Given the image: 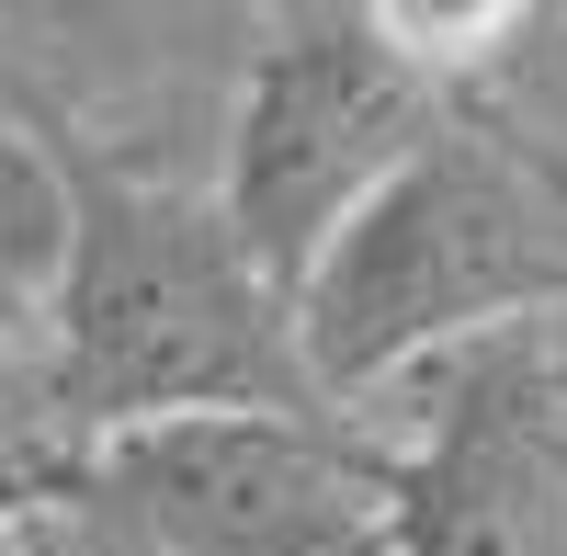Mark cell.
Returning a JSON list of instances; mask_svg holds the SVG:
<instances>
[{
  "label": "cell",
  "instance_id": "obj_4",
  "mask_svg": "<svg viewBox=\"0 0 567 556\" xmlns=\"http://www.w3.org/2000/svg\"><path fill=\"white\" fill-rule=\"evenodd\" d=\"M80 488L159 556H398L386 432L363 421H148L91 443Z\"/></svg>",
  "mask_w": 567,
  "mask_h": 556
},
{
  "label": "cell",
  "instance_id": "obj_9",
  "mask_svg": "<svg viewBox=\"0 0 567 556\" xmlns=\"http://www.w3.org/2000/svg\"><path fill=\"white\" fill-rule=\"evenodd\" d=\"M0 556H159V545H136L114 512H103V500H58V512H34L23 534H0Z\"/></svg>",
  "mask_w": 567,
  "mask_h": 556
},
{
  "label": "cell",
  "instance_id": "obj_5",
  "mask_svg": "<svg viewBox=\"0 0 567 556\" xmlns=\"http://www.w3.org/2000/svg\"><path fill=\"white\" fill-rule=\"evenodd\" d=\"M398 556H567V352L534 330L420 363V432L386 443Z\"/></svg>",
  "mask_w": 567,
  "mask_h": 556
},
{
  "label": "cell",
  "instance_id": "obj_6",
  "mask_svg": "<svg viewBox=\"0 0 567 556\" xmlns=\"http://www.w3.org/2000/svg\"><path fill=\"white\" fill-rule=\"evenodd\" d=\"M58 272H69V194L45 171V148L0 114V398H45Z\"/></svg>",
  "mask_w": 567,
  "mask_h": 556
},
{
  "label": "cell",
  "instance_id": "obj_8",
  "mask_svg": "<svg viewBox=\"0 0 567 556\" xmlns=\"http://www.w3.org/2000/svg\"><path fill=\"white\" fill-rule=\"evenodd\" d=\"M91 454L45 421V398H0V534H23L34 512H58V500H80Z\"/></svg>",
  "mask_w": 567,
  "mask_h": 556
},
{
  "label": "cell",
  "instance_id": "obj_2",
  "mask_svg": "<svg viewBox=\"0 0 567 556\" xmlns=\"http://www.w3.org/2000/svg\"><path fill=\"white\" fill-rule=\"evenodd\" d=\"M556 307H567V148L534 136L499 91H465L386 171V194L318 250V272L296 285V352L307 387L352 421L398 375L465 341L534 330Z\"/></svg>",
  "mask_w": 567,
  "mask_h": 556
},
{
  "label": "cell",
  "instance_id": "obj_7",
  "mask_svg": "<svg viewBox=\"0 0 567 556\" xmlns=\"http://www.w3.org/2000/svg\"><path fill=\"white\" fill-rule=\"evenodd\" d=\"M374 12H386V34L454 91V103L465 91H499L545 34H567L545 0H374Z\"/></svg>",
  "mask_w": 567,
  "mask_h": 556
},
{
  "label": "cell",
  "instance_id": "obj_1",
  "mask_svg": "<svg viewBox=\"0 0 567 556\" xmlns=\"http://www.w3.org/2000/svg\"><path fill=\"white\" fill-rule=\"evenodd\" d=\"M45 171L69 194V272H58V341H45V421L80 454L148 421H216V409H261V421H341L307 387L296 307H284L250 250L227 239L216 182L182 171L159 136L80 114L12 58L0 91Z\"/></svg>",
  "mask_w": 567,
  "mask_h": 556
},
{
  "label": "cell",
  "instance_id": "obj_10",
  "mask_svg": "<svg viewBox=\"0 0 567 556\" xmlns=\"http://www.w3.org/2000/svg\"><path fill=\"white\" fill-rule=\"evenodd\" d=\"M0 91H12V34H0Z\"/></svg>",
  "mask_w": 567,
  "mask_h": 556
},
{
  "label": "cell",
  "instance_id": "obj_3",
  "mask_svg": "<svg viewBox=\"0 0 567 556\" xmlns=\"http://www.w3.org/2000/svg\"><path fill=\"white\" fill-rule=\"evenodd\" d=\"M443 114L454 91L386 34L374 0H284L250 23L239 103L216 136V216L284 307Z\"/></svg>",
  "mask_w": 567,
  "mask_h": 556
}]
</instances>
